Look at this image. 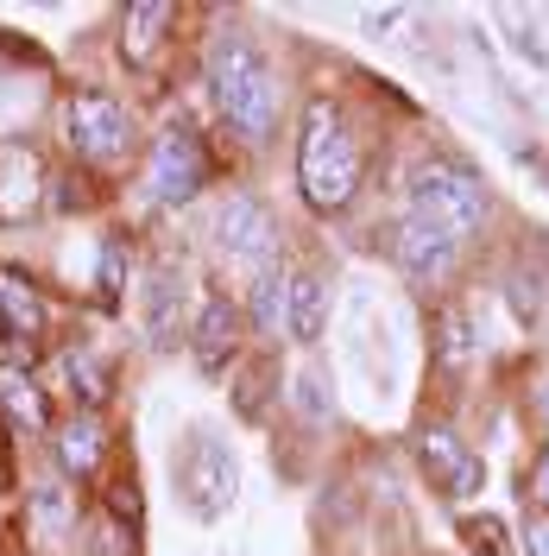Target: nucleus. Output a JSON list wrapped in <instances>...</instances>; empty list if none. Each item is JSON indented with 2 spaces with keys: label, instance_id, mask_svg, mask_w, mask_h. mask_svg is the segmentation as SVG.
<instances>
[{
  "label": "nucleus",
  "instance_id": "nucleus-1",
  "mask_svg": "<svg viewBox=\"0 0 549 556\" xmlns=\"http://www.w3.org/2000/svg\"><path fill=\"white\" fill-rule=\"evenodd\" d=\"M297 190H304V203L316 215H335L360 190V146H354V134H347V121L335 102H309V114H304Z\"/></svg>",
  "mask_w": 549,
  "mask_h": 556
},
{
  "label": "nucleus",
  "instance_id": "nucleus-2",
  "mask_svg": "<svg viewBox=\"0 0 549 556\" xmlns=\"http://www.w3.org/2000/svg\"><path fill=\"white\" fill-rule=\"evenodd\" d=\"M208 89H215V108H221V121L234 134H246V139L278 134V83L246 38L228 33L208 45Z\"/></svg>",
  "mask_w": 549,
  "mask_h": 556
},
{
  "label": "nucleus",
  "instance_id": "nucleus-3",
  "mask_svg": "<svg viewBox=\"0 0 549 556\" xmlns=\"http://www.w3.org/2000/svg\"><path fill=\"white\" fill-rule=\"evenodd\" d=\"M486 208H493V197H486V184L468 165L436 159V165H423L411 177V215H423L430 228H443L448 241H468L486 222Z\"/></svg>",
  "mask_w": 549,
  "mask_h": 556
},
{
  "label": "nucleus",
  "instance_id": "nucleus-4",
  "mask_svg": "<svg viewBox=\"0 0 549 556\" xmlns=\"http://www.w3.org/2000/svg\"><path fill=\"white\" fill-rule=\"evenodd\" d=\"M177 486L190 500L196 519H228L234 500H241V468H234V450L215 437V430H196L183 443V462H177Z\"/></svg>",
  "mask_w": 549,
  "mask_h": 556
},
{
  "label": "nucleus",
  "instance_id": "nucleus-5",
  "mask_svg": "<svg viewBox=\"0 0 549 556\" xmlns=\"http://www.w3.org/2000/svg\"><path fill=\"white\" fill-rule=\"evenodd\" d=\"M208 235H215V247L228 253V260H241V266H253V273H266V266H278V228H272V208L259 203V197H221V208H215V222H208Z\"/></svg>",
  "mask_w": 549,
  "mask_h": 556
},
{
  "label": "nucleus",
  "instance_id": "nucleus-6",
  "mask_svg": "<svg viewBox=\"0 0 549 556\" xmlns=\"http://www.w3.org/2000/svg\"><path fill=\"white\" fill-rule=\"evenodd\" d=\"M208 177V159H203V139H196V127H183V121H171L165 134H158V146H152V197L165 208L190 203L196 190H203Z\"/></svg>",
  "mask_w": 549,
  "mask_h": 556
},
{
  "label": "nucleus",
  "instance_id": "nucleus-7",
  "mask_svg": "<svg viewBox=\"0 0 549 556\" xmlns=\"http://www.w3.org/2000/svg\"><path fill=\"white\" fill-rule=\"evenodd\" d=\"M69 146L82 152V159H95V165H114V159H127V146H133V127H127V114L114 96H76L69 102Z\"/></svg>",
  "mask_w": 549,
  "mask_h": 556
},
{
  "label": "nucleus",
  "instance_id": "nucleus-8",
  "mask_svg": "<svg viewBox=\"0 0 549 556\" xmlns=\"http://www.w3.org/2000/svg\"><path fill=\"white\" fill-rule=\"evenodd\" d=\"M417 462H423L430 486H436V493H448V500H474V493L486 486L481 455L468 450L455 430H423V437H417Z\"/></svg>",
  "mask_w": 549,
  "mask_h": 556
},
{
  "label": "nucleus",
  "instance_id": "nucleus-9",
  "mask_svg": "<svg viewBox=\"0 0 549 556\" xmlns=\"http://www.w3.org/2000/svg\"><path fill=\"white\" fill-rule=\"evenodd\" d=\"M392 253L405 260V273L411 278H448L455 273V260H461V241H448L443 228H430L423 215H398V228H392Z\"/></svg>",
  "mask_w": 549,
  "mask_h": 556
},
{
  "label": "nucleus",
  "instance_id": "nucleus-10",
  "mask_svg": "<svg viewBox=\"0 0 549 556\" xmlns=\"http://www.w3.org/2000/svg\"><path fill=\"white\" fill-rule=\"evenodd\" d=\"M241 348H246L241 304H234V298H208L203 311H196V367H203V374H221Z\"/></svg>",
  "mask_w": 549,
  "mask_h": 556
},
{
  "label": "nucleus",
  "instance_id": "nucleus-11",
  "mask_svg": "<svg viewBox=\"0 0 549 556\" xmlns=\"http://www.w3.org/2000/svg\"><path fill=\"white\" fill-rule=\"evenodd\" d=\"M322 323H329V291H322V278L316 273H284V336L297 348H309L322 336Z\"/></svg>",
  "mask_w": 549,
  "mask_h": 556
},
{
  "label": "nucleus",
  "instance_id": "nucleus-12",
  "mask_svg": "<svg viewBox=\"0 0 549 556\" xmlns=\"http://www.w3.org/2000/svg\"><path fill=\"white\" fill-rule=\"evenodd\" d=\"M0 329L13 342H38L44 336V298H38V285L20 266H0Z\"/></svg>",
  "mask_w": 549,
  "mask_h": 556
},
{
  "label": "nucleus",
  "instance_id": "nucleus-13",
  "mask_svg": "<svg viewBox=\"0 0 549 556\" xmlns=\"http://www.w3.org/2000/svg\"><path fill=\"white\" fill-rule=\"evenodd\" d=\"M33 197H44V172L26 146H7L0 152V215H33Z\"/></svg>",
  "mask_w": 549,
  "mask_h": 556
},
{
  "label": "nucleus",
  "instance_id": "nucleus-14",
  "mask_svg": "<svg viewBox=\"0 0 549 556\" xmlns=\"http://www.w3.org/2000/svg\"><path fill=\"white\" fill-rule=\"evenodd\" d=\"M177 316H183V278L145 273V311H139L145 342H177Z\"/></svg>",
  "mask_w": 549,
  "mask_h": 556
},
{
  "label": "nucleus",
  "instance_id": "nucleus-15",
  "mask_svg": "<svg viewBox=\"0 0 549 556\" xmlns=\"http://www.w3.org/2000/svg\"><path fill=\"white\" fill-rule=\"evenodd\" d=\"M102 455H107V430H102L95 412H76L64 430H58V462H64V475H95Z\"/></svg>",
  "mask_w": 549,
  "mask_h": 556
},
{
  "label": "nucleus",
  "instance_id": "nucleus-16",
  "mask_svg": "<svg viewBox=\"0 0 549 556\" xmlns=\"http://www.w3.org/2000/svg\"><path fill=\"white\" fill-rule=\"evenodd\" d=\"M165 26H171V7H165V0H133V7H127V33H120L127 64H145V58L158 51Z\"/></svg>",
  "mask_w": 549,
  "mask_h": 556
},
{
  "label": "nucleus",
  "instance_id": "nucleus-17",
  "mask_svg": "<svg viewBox=\"0 0 549 556\" xmlns=\"http://www.w3.org/2000/svg\"><path fill=\"white\" fill-rule=\"evenodd\" d=\"M0 405L20 417L26 430H44V417H51V405H44V392L33 386V374L20 367V361H0Z\"/></svg>",
  "mask_w": 549,
  "mask_h": 556
},
{
  "label": "nucleus",
  "instance_id": "nucleus-18",
  "mask_svg": "<svg viewBox=\"0 0 549 556\" xmlns=\"http://www.w3.org/2000/svg\"><path fill=\"white\" fill-rule=\"evenodd\" d=\"M544 285H549V266H524L518 260L506 273V298H512V316L524 329H537V316H544Z\"/></svg>",
  "mask_w": 549,
  "mask_h": 556
},
{
  "label": "nucleus",
  "instance_id": "nucleus-19",
  "mask_svg": "<svg viewBox=\"0 0 549 556\" xmlns=\"http://www.w3.org/2000/svg\"><path fill=\"white\" fill-rule=\"evenodd\" d=\"M461 531V544L474 556H518V538H512V525L499 519V513H468V519L455 525Z\"/></svg>",
  "mask_w": 549,
  "mask_h": 556
},
{
  "label": "nucleus",
  "instance_id": "nucleus-20",
  "mask_svg": "<svg viewBox=\"0 0 549 556\" xmlns=\"http://www.w3.org/2000/svg\"><path fill=\"white\" fill-rule=\"evenodd\" d=\"M253 323H266V329H278L284 323V266H266V273H253Z\"/></svg>",
  "mask_w": 549,
  "mask_h": 556
},
{
  "label": "nucleus",
  "instance_id": "nucleus-21",
  "mask_svg": "<svg viewBox=\"0 0 549 556\" xmlns=\"http://www.w3.org/2000/svg\"><path fill=\"white\" fill-rule=\"evenodd\" d=\"M468 354H474V323H468V311L455 304V311H443V361L461 367Z\"/></svg>",
  "mask_w": 549,
  "mask_h": 556
},
{
  "label": "nucleus",
  "instance_id": "nucleus-22",
  "mask_svg": "<svg viewBox=\"0 0 549 556\" xmlns=\"http://www.w3.org/2000/svg\"><path fill=\"white\" fill-rule=\"evenodd\" d=\"M291 405H297L309 424H322V417H329V386H322V374H316V367H304V374H297V386H291Z\"/></svg>",
  "mask_w": 549,
  "mask_h": 556
},
{
  "label": "nucleus",
  "instance_id": "nucleus-23",
  "mask_svg": "<svg viewBox=\"0 0 549 556\" xmlns=\"http://www.w3.org/2000/svg\"><path fill=\"white\" fill-rule=\"evenodd\" d=\"M272 361H253V380H241V392H234V405H241V417H259L266 412V392H272Z\"/></svg>",
  "mask_w": 549,
  "mask_h": 556
},
{
  "label": "nucleus",
  "instance_id": "nucleus-24",
  "mask_svg": "<svg viewBox=\"0 0 549 556\" xmlns=\"http://www.w3.org/2000/svg\"><path fill=\"white\" fill-rule=\"evenodd\" d=\"M69 380H76L82 399H95V405L107 399V367L102 361H89V354H69Z\"/></svg>",
  "mask_w": 549,
  "mask_h": 556
},
{
  "label": "nucleus",
  "instance_id": "nucleus-25",
  "mask_svg": "<svg viewBox=\"0 0 549 556\" xmlns=\"http://www.w3.org/2000/svg\"><path fill=\"white\" fill-rule=\"evenodd\" d=\"M33 519H38V525H51V531H64V525H69L64 486H38V493H33Z\"/></svg>",
  "mask_w": 549,
  "mask_h": 556
},
{
  "label": "nucleus",
  "instance_id": "nucleus-26",
  "mask_svg": "<svg viewBox=\"0 0 549 556\" xmlns=\"http://www.w3.org/2000/svg\"><path fill=\"white\" fill-rule=\"evenodd\" d=\"M95 556H139L133 551V525L127 519H102V531H95Z\"/></svg>",
  "mask_w": 549,
  "mask_h": 556
},
{
  "label": "nucleus",
  "instance_id": "nucleus-27",
  "mask_svg": "<svg viewBox=\"0 0 549 556\" xmlns=\"http://www.w3.org/2000/svg\"><path fill=\"white\" fill-rule=\"evenodd\" d=\"M120 273H127L120 241H102V298H120Z\"/></svg>",
  "mask_w": 549,
  "mask_h": 556
},
{
  "label": "nucleus",
  "instance_id": "nucleus-28",
  "mask_svg": "<svg viewBox=\"0 0 549 556\" xmlns=\"http://www.w3.org/2000/svg\"><path fill=\"white\" fill-rule=\"evenodd\" d=\"M531 551H537V556H549V519H537V525H531Z\"/></svg>",
  "mask_w": 549,
  "mask_h": 556
},
{
  "label": "nucleus",
  "instance_id": "nucleus-29",
  "mask_svg": "<svg viewBox=\"0 0 549 556\" xmlns=\"http://www.w3.org/2000/svg\"><path fill=\"white\" fill-rule=\"evenodd\" d=\"M531 486H537V500H544V513H549V462H537V481Z\"/></svg>",
  "mask_w": 549,
  "mask_h": 556
},
{
  "label": "nucleus",
  "instance_id": "nucleus-30",
  "mask_svg": "<svg viewBox=\"0 0 549 556\" xmlns=\"http://www.w3.org/2000/svg\"><path fill=\"white\" fill-rule=\"evenodd\" d=\"M7 481H13V455H7V437H0V493H7Z\"/></svg>",
  "mask_w": 549,
  "mask_h": 556
},
{
  "label": "nucleus",
  "instance_id": "nucleus-31",
  "mask_svg": "<svg viewBox=\"0 0 549 556\" xmlns=\"http://www.w3.org/2000/svg\"><path fill=\"white\" fill-rule=\"evenodd\" d=\"M537 336L549 342V285H544V316H537Z\"/></svg>",
  "mask_w": 549,
  "mask_h": 556
},
{
  "label": "nucleus",
  "instance_id": "nucleus-32",
  "mask_svg": "<svg viewBox=\"0 0 549 556\" xmlns=\"http://www.w3.org/2000/svg\"><path fill=\"white\" fill-rule=\"evenodd\" d=\"M537 412H544V417H549V380H544V386H537Z\"/></svg>",
  "mask_w": 549,
  "mask_h": 556
}]
</instances>
